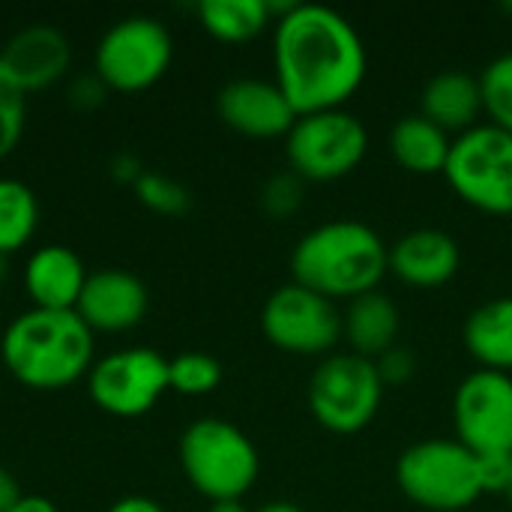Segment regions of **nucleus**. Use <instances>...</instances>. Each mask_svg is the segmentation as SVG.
<instances>
[{
  "label": "nucleus",
  "instance_id": "nucleus-1",
  "mask_svg": "<svg viewBox=\"0 0 512 512\" xmlns=\"http://www.w3.org/2000/svg\"><path fill=\"white\" fill-rule=\"evenodd\" d=\"M273 18V72L297 117L342 108L369 66L357 27L321 3L273 6Z\"/></svg>",
  "mask_w": 512,
  "mask_h": 512
},
{
  "label": "nucleus",
  "instance_id": "nucleus-2",
  "mask_svg": "<svg viewBox=\"0 0 512 512\" xmlns=\"http://www.w3.org/2000/svg\"><path fill=\"white\" fill-rule=\"evenodd\" d=\"M93 330L72 312L27 309L0 336L6 372L30 390H66L96 363Z\"/></svg>",
  "mask_w": 512,
  "mask_h": 512
},
{
  "label": "nucleus",
  "instance_id": "nucleus-3",
  "mask_svg": "<svg viewBox=\"0 0 512 512\" xmlns=\"http://www.w3.org/2000/svg\"><path fill=\"white\" fill-rule=\"evenodd\" d=\"M387 270V243L375 228L357 219L324 222L306 231L291 252L294 282L333 303L378 291Z\"/></svg>",
  "mask_w": 512,
  "mask_h": 512
},
{
  "label": "nucleus",
  "instance_id": "nucleus-4",
  "mask_svg": "<svg viewBox=\"0 0 512 512\" xmlns=\"http://www.w3.org/2000/svg\"><path fill=\"white\" fill-rule=\"evenodd\" d=\"M180 468L189 486L210 504L243 501L261 474V456L249 435L219 417H201L180 435Z\"/></svg>",
  "mask_w": 512,
  "mask_h": 512
},
{
  "label": "nucleus",
  "instance_id": "nucleus-5",
  "mask_svg": "<svg viewBox=\"0 0 512 512\" xmlns=\"http://www.w3.org/2000/svg\"><path fill=\"white\" fill-rule=\"evenodd\" d=\"M399 492L429 512H465L486 495L483 459L456 438L411 444L396 462Z\"/></svg>",
  "mask_w": 512,
  "mask_h": 512
},
{
  "label": "nucleus",
  "instance_id": "nucleus-6",
  "mask_svg": "<svg viewBox=\"0 0 512 512\" xmlns=\"http://www.w3.org/2000/svg\"><path fill=\"white\" fill-rule=\"evenodd\" d=\"M444 177L468 207L512 216V135L492 123L456 135Z\"/></svg>",
  "mask_w": 512,
  "mask_h": 512
},
{
  "label": "nucleus",
  "instance_id": "nucleus-7",
  "mask_svg": "<svg viewBox=\"0 0 512 512\" xmlns=\"http://www.w3.org/2000/svg\"><path fill=\"white\" fill-rule=\"evenodd\" d=\"M384 399L375 360L360 354H327L309 378V411L333 435L363 432Z\"/></svg>",
  "mask_w": 512,
  "mask_h": 512
},
{
  "label": "nucleus",
  "instance_id": "nucleus-8",
  "mask_svg": "<svg viewBox=\"0 0 512 512\" xmlns=\"http://www.w3.org/2000/svg\"><path fill=\"white\" fill-rule=\"evenodd\" d=\"M174 39L159 18L129 15L111 24L93 54V72L108 93H141L165 78Z\"/></svg>",
  "mask_w": 512,
  "mask_h": 512
},
{
  "label": "nucleus",
  "instance_id": "nucleus-9",
  "mask_svg": "<svg viewBox=\"0 0 512 512\" xmlns=\"http://www.w3.org/2000/svg\"><path fill=\"white\" fill-rule=\"evenodd\" d=\"M369 153V132L363 120L345 108L315 111L297 117L285 135L288 168L300 180L330 183L360 168Z\"/></svg>",
  "mask_w": 512,
  "mask_h": 512
},
{
  "label": "nucleus",
  "instance_id": "nucleus-10",
  "mask_svg": "<svg viewBox=\"0 0 512 512\" xmlns=\"http://www.w3.org/2000/svg\"><path fill=\"white\" fill-rule=\"evenodd\" d=\"M264 339L300 357H327L342 339V312L333 300L288 282L276 288L261 309Z\"/></svg>",
  "mask_w": 512,
  "mask_h": 512
},
{
  "label": "nucleus",
  "instance_id": "nucleus-11",
  "mask_svg": "<svg viewBox=\"0 0 512 512\" xmlns=\"http://www.w3.org/2000/svg\"><path fill=\"white\" fill-rule=\"evenodd\" d=\"M168 390V360L153 348L111 351L87 375V393L96 408L120 420L150 414Z\"/></svg>",
  "mask_w": 512,
  "mask_h": 512
},
{
  "label": "nucleus",
  "instance_id": "nucleus-12",
  "mask_svg": "<svg viewBox=\"0 0 512 512\" xmlns=\"http://www.w3.org/2000/svg\"><path fill=\"white\" fill-rule=\"evenodd\" d=\"M456 441L480 459L512 456V375L477 369L453 396Z\"/></svg>",
  "mask_w": 512,
  "mask_h": 512
},
{
  "label": "nucleus",
  "instance_id": "nucleus-13",
  "mask_svg": "<svg viewBox=\"0 0 512 512\" xmlns=\"http://www.w3.org/2000/svg\"><path fill=\"white\" fill-rule=\"evenodd\" d=\"M222 123L246 138H285L297 123V111L285 99L276 81L234 78L216 96Z\"/></svg>",
  "mask_w": 512,
  "mask_h": 512
},
{
  "label": "nucleus",
  "instance_id": "nucleus-14",
  "mask_svg": "<svg viewBox=\"0 0 512 512\" xmlns=\"http://www.w3.org/2000/svg\"><path fill=\"white\" fill-rule=\"evenodd\" d=\"M147 285L126 270H96L87 276L75 312L93 333H126L147 315Z\"/></svg>",
  "mask_w": 512,
  "mask_h": 512
},
{
  "label": "nucleus",
  "instance_id": "nucleus-15",
  "mask_svg": "<svg viewBox=\"0 0 512 512\" xmlns=\"http://www.w3.org/2000/svg\"><path fill=\"white\" fill-rule=\"evenodd\" d=\"M0 63L24 93L57 84L72 63V45L63 30L51 24H27L0 48Z\"/></svg>",
  "mask_w": 512,
  "mask_h": 512
},
{
  "label": "nucleus",
  "instance_id": "nucleus-16",
  "mask_svg": "<svg viewBox=\"0 0 512 512\" xmlns=\"http://www.w3.org/2000/svg\"><path fill=\"white\" fill-rule=\"evenodd\" d=\"M462 264V249L453 234L441 228H417L390 246V273L411 288H441Z\"/></svg>",
  "mask_w": 512,
  "mask_h": 512
},
{
  "label": "nucleus",
  "instance_id": "nucleus-17",
  "mask_svg": "<svg viewBox=\"0 0 512 512\" xmlns=\"http://www.w3.org/2000/svg\"><path fill=\"white\" fill-rule=\"evenodd\" d=\"M84 261L60 243L39 246L24 264V288L33 309L72 312L87 282Z\"/></svg>",
  "mask_w": 512,
  "mask_h": 512
},
{
  "label": "nucleus",
  "instance_id": "nucleus-18",
  "mask_svg": "<svg viewBox=\"0 0 512 512\" xmlns=\"http://www.w3.org/2000/svg\"><path fill=\"white\" fill-rule=\"evenodd\" d=\"M420 114L441 126L447 135L468 132L477 126L483 114V90L480 78L462 72V69H447L438 72L426 81L423 96H420Z\"/></svg>",
  "mask_w": 512,
  "mask_h": 512
},
{
  "label": "nucleus",
  "instance_id": "nucleus-19",
  "mask_svg": "<svg viewBox=\"0 0 512 512\" xmlns=\"http://www.w3.org/2000/svg\"><path fill=\"white\" fill-rule=\"evenodd\" d=\"M402 318L393 297L384 291H369L354 300H348V309L342 315V336L351 345V354L378 360L384 351L396 345Z\"/></svg>",
  "mask_w": 512,
  "mask_h": 512
},
{
  "label": "nucleus",
  "instance_id": "nucleus-20",
  "mask_svg": "<svg viewBox=\"0 0 512 512\" xmlns=\"http://www.w3.org/2000/svg\"><path fill=\"white\" fill-rule=\"evenodd\" d=\"M465 351L480 369L512 372V297H495L477 306L462 327Z\"/></svg>",
  "mask_w": 512,
  "mask_h": 512
},
{
  "label": "nucleus",
  "instance_id": "nucleus-21",
  "mask_svg": "<svg viewBox=\"0 0 512 512\" xmlns=\"http://www.w3.org/2000/svg\"><path fill=\"white\" fill-rule=\"evenodd\" d=\"M387 144L399 168L429 177V174H444L453 138L423 114H405L390 129Z\"/></svg>",
  "mask_w": 512,
  "mask_h": 512
},
{
  "label": "nucleus",
  "instance_id": "nucleus-22",
  "mask_svg": "<svg viewBox=\"0 0 512 512\" xmlns=\"http://www.w3.org/2000/svg\"><path fill=\"white\" fill-rule=\"evenodd\" d=\"M198 18L213 39L240 45L267 30L273 6L267 0H204L198 6Z\"/></svg>",
  "mask_w": 512,
  "mask_h": 512
},
{
  "label": "nucleus",
  "instance_id": "nucleus-23",
  "mask_svg": "<svg viewBox=\"0 0 512 512\" xmlns=\"http://www.w3.org/2000/svg\"><path fill=\"white\" fill-rule=\"evenodd\" d=\"M39 228V201L15 177H0V255L24 249Z\"/></svg>",
  "mask_w": 512,
  "mask_h": 512
},
{
  "label": "nucleus",
  "instance_id": "nucleus-24",
  "mask_svg": "<svg viewBox=\"0 0 512 512\" xmlns=\"http://www.w3.org/2000/svg\"><path fill=\"white\" fill-rule=\"evenodd\" d=\"M222 384V363L204 351H186L168 360V387L180 396H207Z\"/></svg>",
  "mask_w": 512,
  "mask_h": 512
},
{
  "label": "nucleus",
  "instance_id": "nucleus-25",
  "mask_svg": "<svg viewBox=\"0 0 512 512\" xmlns=\"http://www.w3.org/2000/svg\"><path fill=\"white\" fill-rule=\"evenodd\" d=\"M480 90L489 123L512 135V51L489 60V66L480 72Z\"/></svg>",
  "mask_w": 512,
  "mask_h": 512
},
{
  "label": "nucleus",
  "instance_id": "nucleus-26",
  "mask_svg": "<svg viewBox=\"0 0 512 512\" xmlns=\"http://www.w3.org/2000/svg\"><path fill=\"white\" fill-rule=\"evenodd\" d=\"M132 189H135V198L159 216H183L192 204L189 189L183 183L156 171H144Z\"/></svg>",
  "mask_w": 512,
  "mask_h": 512
},
{
  "label": "nucleus",
  "instance_id": "nucleus-27",
  "mask_svg": "<svg viewBox=\"0 0 512 512\" xmlns=\"http://www.w3.org/2000/svg\"><path fill=\"white\" fill-rule=\"evenodd\" d=\"M27 120V93L0 63V162L18 147Z\"/></svg>",
  "mask_w": 512,
  "mask_h": 512
},
{
  "label": "nucleus",
  "instance_id": "nucleus-28",
  "mask_svg": "<svg viewBox=\"0 0 512 512\" xmlns=\"http://www.w3.org/2000/svg\"><path fill=\"white\" fill-rule=\"evenodd\" d=\"M261 204L273 219H288L303 204V180L294 171L273 174L261 189Z\"/></svg>",
  "mask_w": 512,
  "mask_h": 512
},
{
  "label": "nucleus",
  "instance_id": "nucleus-29",
  "mask_svg": "<svg viewBox=\"0 0 512 512\" xmlns=\"http://www.w3.org/2000/svg\"><path fill=\"white\" fill-rule=\"evenodd\" d=\"M375 369H378L384 387H405L417 375V357H414V351L393 345L390 351H384L375 360Z\"/></svg>",
  "mask_w": 512,
  "mask_h": 512
},
{
  "label": "nucleus",
  "instance_id": "nucleus-30",
  "mask_svg": "<svg viewBox=\"0 0 512 512\" xmlns=\"http://www.w3.org/2000/svg\"><path fill=\"white\" fill-rule=\"evenodd\" d=\"M105 93H108V87L96 78V72L75 78V81H72V90H69L72 102L81 105V108H96V105H102Z\"/></svg>",
  "mask_w": 512,
  "mask_h": 512
},
{
  "label": "nucleus",
  "instance_id": "nucleus-31",
  "mask_svg": "<svg viewBox=\"0 0 512 512\" xmlns=\"http://www.w3.org/2000/svg\"><path fill=\"white\" fill-rule=\"evenodd\" d=\"M108 512H165V507L153 498H144V495H126L117 504H111Z\"/></svg>",
  "mask_w": 512,
  "mask_h": 512
},
{
  "label": "nucleus",
  "instance_id": "nucleus-32",
  "mask_svg": "<svg viewBox=\"0 0 512 512\" xmlns=\"http://www.w3.org/2000/svg\"><path fill=\"white\" fill-rule=\"evenodd\" d=\"M21 498V489L15 483V477L0 465V512H9Z\"/></svg>",
  "mask_w": 512,
  "mask_h": 512
},
{
  "label": "nucleus",
  "instance_id": "nucleus-33",
  "mask_svg": "<svg viewBox=\"0 0 512 512\" xmlns=\"http://www.w3.org/2000/svg\"><path fill=\"white\" fill-rule=\"evenodd\" d=\"M9 512H57V507H54V501H48L42 495H21L18 504Z\"/></svg>",
  "mask_w": 512,
  "mask_h": 512
},
{
  "label": "nucleus",
  "instance_id": "nucleus-34",
  "mask_svg": "<svg viewBox=\"0 0 512 512\" xmlns=\"http://www.w3.org/2000/svg\"><path fill=\"white\" fill-rule=\"evenodd\" d=\"M255 512H303L297 504H291V501H273V504H264L261 510Z\"/></svg>",
  "mask_w": 512,
  "mask_h": 512
},
{
  "label": "nucleus",
  "instance_id": "nucleus-35",
  "mask_svg": "<svg viewBox=\"0 0 512 512\" xmlns=\"http://www.w3.org/2000/svg\"><path fill=\"white\" fill-rule=\"evenodd\" d=\"M207 512H249L243 507V501H219V504H210Z\"/></svg>",
  "mask_w": 512,
  "mask_h": 512
},
{
  "label": "nucleus",
  "instance_id": "nucleus-36",
  "mask_svg": "<svg viewBox=\"0 0 512 512\" xmlns=\"http://www.w3.org/2000/svg\"><path fill=\"white\" fill-rule=\"evenodd\" d=\"M504 495H507V501H510V507H512V456H510V477H507V486H504Z\"/></svg>",
  "mask_w": 512,
  "mask_h": 512
},
{
  "label": "nucleus",
  "instance_id": "nucleus-37",
  "mask_svg": "<svg viewBox=\"0 0 512 512\" xmlns=\"http://www.w3.org/2000/svg\"><path fill=\"white\" fill-rule=\"evenodd\" d=\"M3 279H6V258L0 255V285H3Z\"/></svg>",
  "mask_w": 512,
  "mask_h": 512
},
{
  "label": "nucleus",
  "instance_id": "nucleus-38",
  "mask_svg": "<svg viewBox=\"0 0 512 512\" xmlns=\"http://www.w3.org/2000/svg\"><path fill=\"white\" fill-rule=\"evenodd\" d=\"M507 12H512V3H510V6H507Z\"/></svg>",
  "mask_w": 512,
  "mask_h": 512
}]
</instances>
